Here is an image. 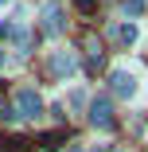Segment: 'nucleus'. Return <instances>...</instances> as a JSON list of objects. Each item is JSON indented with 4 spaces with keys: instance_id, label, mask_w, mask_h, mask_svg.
Here are the masks:
<instances>
[{
    "instance_id": "1",
    "label": "nucleus",
    "mask_w": 148,
    "mask_h": 152,
    "mask_svg": "<svg viewBox=\"0 0 148 152\" xmlns=\"http://www.w3.org/2000/svg\"><path fill=\"white\" fill-rule=\"evenodd\" d=\"M109 90H113L121 102H133V98L140 94V74L129 70V66H113V70H109Z\"/></svg>"
},
{
    "instance_id": "2",
    "label": "nucleus",
    "mask_w": 148,
    "mask_h": 152,
    "mask_svg": "<svg viewBox=\"0 0 148 152\" xmlns=\"http://www.w3.org/2000/svg\"><path fill=\"white\" fill-rule=\"evenodd\" d=\"M47 66H51V74H55L58 82H70V78L78 74V55H74L70 47H55L51 58H47Z\"/></svg>"
},
{
    "instance_id": "3",
    "label": "nucleus",
    "mask_w": 148,
    "mask_h": 152,
    "mask_svg": "<svg viewBox=\"0 0 148 152\" xmlns=\"http://www.w3.org/2000/svg\"><path fill=\"white\" fill-rule=\"evenodd\" d=\"M12 102H16V117H23V121L43 117V98H39V90H35V86H20Z\"/></svg>"
},
{
    "instance_id": "4",
    "label": "nucleus",
    "mask_w": 148,
    "mask_h": 152,
    "mask_svg": "<svg viewBox=\"0 0 148 152\" xmlns=\"http://www.w3.org/2000/svg\"><path fill=\"white\" fill-rule=\"evenodd\" d=\"M39 16H43V31H47L51 39H58V35L66 31V20H63V4H58V0H47Z\"/></svg>"
},
{
    "instance_id": "5",
    "label": "nucleus",
    "mask_w": 148,
    "mask_h": 152,
    "mask_svg": "<svg viewBox=\"0 0 148 152\" xmlns=\"http://www.w3.org/2000/svg\"><path fill=\"white\" fill-rule=\"evenodd\" d=\"M90 125L94 129H101V133H109L117 121H113V105H109V98H90Z\"/></svg>"
},
{
    "instance_id": "6",
    "label": "nucleus",
    "mask_w": 148,
    "mask_h": 152,
    "mask_svg": "<svg viewBox=\"0 0 148 152\" xmlns=\"http://www.w3.org/2000/svg\"><path fill=\"white\" fill-rule=\"evenodd\" d=\"M113 39L121 43V47H136V43H140V27H136V20L113 23Z\"/></svg>"
},
{
    "instance_id": "7",
    "label": "nucleus",
    "mask_w": 148,
    "mask_h": 152,
    "mask_svg": "<svg viewBox=\"0 0 148 152\" xmlns=\"http://www.w3.org/2000/svg\"><path fill=\"white\" fill-rule=\"evenodd\" d=\"M121 12H125V20H140V16L148 12V0H125Z\"/></svg>"
},
{
    "instance_id": "8",
    "label": "nucleus",
    "mask_w": 148,
    "mask_h": 152,
    "mask_svg": "<svg viewBox=\"0 0 148 152\" xmlns=\"http://www.w3.org/2000/svg\"><path fill=\"white\" fill-rule=\"evenodd\" d=\"M66 102H70V109H82L90 98H86V90H70V94H66Z\"/></svg>"
},
{
    "instance_id": "9",
    "label": "nucleus",
    "mask_w": 148,
    "mask_h": 152,
    "mask_svg": "<svg viewBox=\"0 0 148 152\" xmlns=\"http://www.w3.org/2000/svg\"><path fill=\"white\" fill-rule=\"evenodd\" d=\"M4 144H8V152H23V148H27V140H23V137H8Z\"/></svg>"
},
{
    "instance_id": "10",
    "label": "nucleus",
    "mask_w": 148,
    "mask_h": 152,
    "mask_svg": "<svg viewBox=\"0 0 148 152\" xmlns=\"http://www.w3.org/2000/svg\"><path fill=\"white\" fill-rule=\"evenodd\" d=\"M58 140H63V133H47V137H43V144H47V148H55Z\"/></svg>"
},
{
    "instance_id": "11",
    "label": "nucleus",
    "mask_w": 148,
    "mask_h": 152,
    "mask_svg": "<svg viewBox=\"0 0 148 152\" xmlns=\"http://www.w3.org/2000/svg\"><path fill=\"white\" fill-rule=\"evenodd\" d=\"M74 4H78L82 12H90V8H94V0H74Z\"/></svg>"
},
{
    "instance_id": "12",
    "label": "nucleus",
    "mask_w": 148,
    "mask_h": 152,
    "mask_svg": "<svg viewBox=\"0 0 148 152\" xmlns=\"http://www.w3.org/2000/svg\"><path fill=\"white\" fill-rule=\"evenodd\" d=\"M4 66H8V55H4V51H0V70H4Z\"/></svg>"
},
{
    "instance_id": "13",
    "label": "nucleus",
    "mask_w": 148,
    "mask_h": 152,
    "mask_svg": "<svg viewBox=\"0 0 148 152\" xmlns=\"http://www.w3.org/2000/svg\"><path fill=\"white\" fill-rule=\"evenodd\" d=\"M8 4H12V0H0V8H8Z\"/></svg>"
},
{
    "instance_id": "14",
    "label": "nucleus",
    "mask_w": 148,
    "mask_h": 152,
    "mask_svg": "<svg viewBox=\"0 0 148 152\" xmlns=\"http://www.w3.org/2000/svg\"><path fill=\"white\" fill-rule=\"evenodd\" d=\"M94 152H105V148H94Z\"/></svg>"
}]
</instances>
